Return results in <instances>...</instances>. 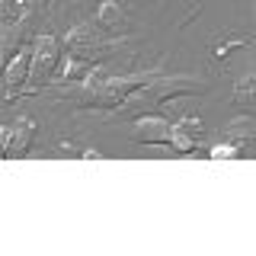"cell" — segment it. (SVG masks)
<instances>
[{"mask_svg":"<svg viewBox=\"0 0 256 256\" xmlns=\"http://www.w3.org/2000/svg\"><path fill=\"white\" fill-rule=\"evenodd\" d=\"M61 38L54 32H38L32 36V61H29V74H26V84L20 86V96H36L38 90L52 86V74L58 68V58H61Z\"/></svg>","mask_w":256,"mask_h":256,"instance_id":"cell-1","label":"cell"},{"mask_svg":"<svg viewBox=\"0 0 256 256\" xmlns=\"http://www.w3.org/2000/svg\"><path fill=\"white\" fill-rule=\"evenodd\" d=\"M36 134H38V125H36V118H29V116H20L10 125H0V154L6 160L22 157L32 148Z\"/></svg>","mask_w":256,"mask_h":256,"instance_id":"cell-2","label":"cell"},{"mask_svg":"<svg viewBox=\"0 0 256 256\" xmlns=\"http://www.w3.org/2000/svg\"><path fill=\"white\" fill-rule=\"evenodd\" d=\"M166 148L192 157L198 148H205V122L198 116H180L176 122H170V144Z\"/></svg>","mask_w":256,"mask_h":256,"instance_id":"cell-3","label":"cell"},{"mask_svg":"<svg viewBox=\"0 0 256 256\" xmlns=\"http://www.w3.org/2000/svg\"><path fill=\"white\" fill-rule=\"evenodd\" d=\"M29 61H32V42H22L16 52L6 58L4 70H0V80H4V106H10L13 100H20V86L26 84L29 74Z\"/></svg>","mask_w":256,"mask_h":256,"instance_id":"cell-4","label":"cell"},{"mask_svg":"<svg viewBox=\"0 0 256 256\" xmlns=\"http://www.w3.org/2000/svg\"><path fill=\"white\" fill-rule=\"evenodd\" d=\"M128 138L134 144H157V148H166V144H170V118L157 116V112H141V116H134L132 125H128Z\"/></svg>","mask_w":256,"mask_h":256,"instance_id":"cell-5","label":"cell"},{"mask_svg":"<svg viewBox=\"0 0 256 256\" xmlns=\"http://www.w3.org/2000/svg\"><path fill=\"white\" fill-rule=\"evenodd\" d=\"M90 22L100 32H106V36L122 38V42H125L128 16H125V10H122V4H118V0H100V6H96V13L90 16Z\"/></svg>","mask_w":256,"mask_h":256,"instance_id":"cell-6","label":"cell"},{"mask_svg":"<svg viewBox=\"0 0 256 256\" xmlns=\"http://www.w3.org/2000/svg\"><path fill=\"white\" fill-rule=\"evenodd\" d=\"M244 45H253V32H244V29L221 32V36L212 42V58L214 61H224L234 48H244Z\"/></svg>","mask_w":256,"mask_h":256,"instance_id":"cell-7","label":"cell"},{"mask_svg":"<svg viewBox=\"0 0 256 256\" xmlns=\"http://www.w3.org/2000/svg\"><path fill=\"white\" fill-rule=\"evenodd\" d=\"M253 134H256V118H253V112H240V116H234L228 125H224V138L228 141H234L244 148L246 141H253Z\"/></svg>","mask_w":256,"mask_h":256,"instance_id":"cell-8","label":"cell"},{"mask_svg":"<svg viewBox=\"0 0 256 256\" xmlns=\"http://www.w3.org/2000/svg\"><path fill=\"white\" fill-rule=\"evenodd\" d=\"M230 96H234V102L244 106V112H253V102H256V77L250 74V70H246V74L234 84Z\"/></svg>","mask_w":256,"mask_h":256,"instance_id":"cell-9","label":"cell"},{"mask_svg":"<svg viewBox=\"0 0 256 256\" xmlns=\"http://www.w3.org/2000/svg\"><path fill=\"white\" fill-rule=\"evenodd\" d=\"M205 157H212V160H237V157H240V144H234V141H224V144H212Z\"/></svg>","mask_w":256,"mask_h":256,"instance_id":"cell-10","label":"cell"}]
</instances>
